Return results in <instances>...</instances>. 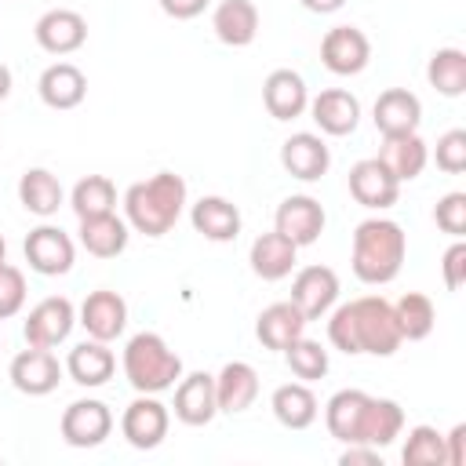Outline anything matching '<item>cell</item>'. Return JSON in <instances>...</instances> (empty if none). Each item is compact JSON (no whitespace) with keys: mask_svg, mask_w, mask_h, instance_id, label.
<instances>
[{"mask_svg":"<svg viewBox=\"0 0 466 466\" xmlns=\"http://www.w3.org/2000/svg\"><path fill=\"white\" fill-rule=\"evenodd\" d=\"M127 218H120L116 211L109 215H95V218H80V248L95 258H116L127 248Z\"/></svg>","mask_w":466,"mask_h":466,"instance_id":"30","label":"cell"},{"mask_svg":"<svg viewBox=\"0 0 466 466\" xmlns=\"http://www.w3.org/2000/svg\"><path fill=\"white\" fill-rule=\"evenodd\" d=\"M426 80L437 95L444 98H459L466 91V51L459 47H441L430 55L426 62Z\"/></svg>","mask_w":466,"mask_h":466,"instance_id":"34","label":"cell"},{"mask_svg":"<svg viewBox=\"0 0 466 466\" xmlns=\"http://www.w3.org/2000/svg\"><path fill=\"white\" fill-rule=\"evenodd\" d=\"M258 397V371L248 364V360H229L222 364V371L215 375V400H218V411L226 415H240L255 404Z\"/></svg>","mask_w":466,"mask_h":466,"instance_id":"23","label":"cell"},{"mask_svg":"<svg viewBox=\"0 0 466 466\" xmlns=\"http://www.w3.org/2000/svg\"><path fill=\"white\" fill-rule=\"evenodd\" d=\"M306 317L299 313V306L288 299V302H273V306H266L262 313H258V320H255V339L266 346V350H277V353H284L299 335H306Z\"/></svg>","mask_w":466,"mask_h":466,"instance_id":"26","label":"cell"},{"mask_svg":"<svg viewBox=\"0 0 466 466\" xmlns=\"http://www.w3.org/2000/svg\"><path fill=\"white\" fill-rule=\"evenodd\" d=\"M408 255V237L393 218H364L353 229V255L350 266L357 273V280L364 284H390Z\"/></svg>","mask_w":466,"mask_h":466,"instance_id":"3","label":"cell"},{"mask_svg":"<svg viewBox=\"0 0 466 466\" xmlns=\"http://www.w3.org/2000/svg\"><path fill=\"white\" fill-rule=\"evenodd\" d=\"M22 251H25L29 269L40 273V277H62V273L73 269V258H76V248H73L69 233H62L58 226H47V222L29 229Z\"/></svg>","mask_w":466,"mask_h":466,"instance_id":"10","label":"cell"},{"mask_svg":"<svg viewBox=\"0 0 466 466\" xmlns=\"http://www.w3.org/2000/svg\"><path fill=\"white\" fill-rule=\"evenodd\" d=\"M320 62L335 76H357L371 62V44L357 25H335L320 40Z\"/></svg>","mask_w":466,"mask_h":466,"instance_id":"9","label":"cell"},{"mask_svg":"<svg viewBox=\"0 0 466 466\" xmlns=\"http://www.w3.org/2000/svg\"><path fill=\"white\" fill-rule=\"evenodd\" d=\"M284 360H288L291 375L302 379V382H317V379L328 375V350H324L320 342L306 339V335H299V339L284 350Z\"/></svg>","mask_w":466,"mask_h":466,"instance_id":"37","label":"cell"},{"mask_svg":"<svg viewBox=\"0 0 466 466\" xmlns=\"http://www.w3.org/2000/svg\"><path fill=\"white\" fill-rule=\"evenodd\" d=\"M371 120H375L379 135H408V131H419L422 102L408 87H386L375 98V106H371Z\"/></svg>","mask_w":466,"mask_h":466,"instance_id":"20","label":"cell"},{"mask_svg":"<svg viewBox=\"0 0 466 466\" xmlns=\"http://www.w3.org/2000/svg\"><path fill=\"white\" fill-rule=\"evenodd\" d=\"M7 95H11V69L0 62V102H4Z\"/></svg>","mask_w":466,"mask_h":466,"instance_id":"47","label":"cell"},{"mask_svg":"<svg viewBox=\"0 0 466 466\" xmlns=\"http://www.w3.org/2000/svg\"><path fill=\"white\" fill-rule=\"evenodd\" d=\"M269 408H273L277 422L288 426V430H306V426H313V422H317V411H320V404H317L309 382H284V386H277L273 397H269Z\"/></svg>","mask_w":466,"mask_h":466,"instance_id":"31","label":"cell"},{"mask_svg":"<svg viewBox=\"0 0 466 466\" xmlns=\"http://www.w3.org/2000/svg\"><path fill=\"white\" fill-rule=\"evenodd\" d=\"M328 342L350 357L371 353V357H393L400 350V331L393 317V302L382 295H360L342 306H331L328 313Z\"/></svg>","mask_w":466,"mask_h":466,"instance_id":"1","label":"cell"},{"mask_svg":"<svg viewBox=\"0 0 466 466\" xmlns=\"http://www.w3.org/2000/svg\"><path fill=\"white\" fill-rule=\"evenodd\" d=\"M437 167L448 171V175H459L466 171V131L462 127H451L437 138Z\"/></svg>","mask_w":466,"mask_h":466,"instance_id":"40","label":"cell"},{"mask_svg":"<svg viewBox=\"0 0 466 466\" xmlns=\"http://www.w3.org/2000/svg\"><path fill=\"white\" fill-rule=\"evenodd\" d=\"M306 11H313V15H335L346 0H299Z\"/></svg>","mask_w":466,"mask_h":466,"instance_id":"46","label":"cell"},{"mask_svg":"<svg viewBox=\"0 0 466 466\" xmlns=\"http://www.w3.org/2000/svg\"><path fill=\"white\" fill-rule=\"evenodd\" d=\"M7 262V244H4V237H0V266Z\"/></svg>","mask_w":466,"mask_h":466,"instance_id":"48","label":"cell"},{"mask_svg":"<svg viewBox=\"0 0 466 466\" xmlns=\"http://www.w3.org/2000/svg\"><path fill=\"white\" fill-rule=\"evenodd\" d=\"M433 222L448 233V237H462L466 233V193H444L433 208Z\"/></svg>","mask_w":466,"mask_h":466,"instance_id":"41","label":"cell"},{"mask_svg":"<svg viewBox=\"0 0 466 466\" xmlns=\"http://www.w3.org/2000/svg\"><path fill=\"white\" fill-rule=\"evenodd\" d=\"M113 371H116V357H113L109 342H98V339L76 342V346L69 350V357H66V375H69L76 386H87V390L106 386V382L113 379Z\"/></svg>","mask_w":466,"mask_h":466,"instance_id":"21","label":"cell"},{"mask_svg":"<svg viewBox=\"0 0 466 466\" xmlns=\"http://www.w3.org/2000/svg\"><path fill=\"white\" fill-rule=\"evenodd\" d=\"M18 200H22V208L29 215L51 218V215H58V208L66 200V189H62L58 175H51L47 167H29L18 178Z\"/></svg>","mask_w":466,"mask_h":466,"instance_id":"32","label":"cell"},{"mask_svg":"<svg viewBox=\"0 0 466 466\" xmlns=\"http://www.w3.org/2000/svg\"><path fill=\"white\" fill-rule=\"evenodd\" d=\"M189 222L204 240H215V244H229L240 237V211L226 197H200L189 208Z\"/></svg>","mask_w":466,"mask_h":466,"instance_id":"25","label":"cell"},{"mask_svg":"<svg viewBox=\"0 0 466 466\" xmlns=\"http://www.w3.org/2000/svg\"><path fill=\"white\" fill-rule=\"evenodd\" d=\"M208 4H211V0H160V11H164L167 18L186 22V18L204 15V7H208Z\"/></svg>","mask_w":466,"mask_h":466,"instance_id":"44","label":"cell"},{"mask_svg":"<svg viewBox=\"0 0 466 466\" xmlns=\"http://www.w3.org/2000/svg\"><path fill=\"white\" fill-rule=\"evenodd\" d=\"M167 426H171V411H167V404L157 400V393H138L120 415V433L138 451L164 444Z\"/></svg>","mask_w":466,"mask_h":466,"instance_id":"6","label":"cell"},{"mask_svg":"<svg viewBox=\"0 0 466 466\" xmlns=\"http://www.w3.org/2000/svg\"><path fill=\"white\" fill-rule=\"evenodd\" d=\"M324 222H328V215H324L320 200L309 197V193H291V197H284V200L277 204V215H273V229L284 233L295 248L313 244V240L324 233Z\"/></svg>","mask_w":466,"mask_h":466,"instance_id":"11","label":"cell"},{"mask_svg":"<svg viewBox=\"0 0 466 466\" xmlns=\"http://www.w3.org/2000/svg\"><path fill=\"white\" fill-rule=\"evenodd\" d=\"M186 208V178L175 171H157L146 182L127 186L124 193V218L135 233L164 237L178 222Z\"/></svg>","mask_w":466,"mask_h":466,"instance_id":"2","label":"cell"},{"mask_svg":"<svg viewBox=\"0 0 466 466\" xmlns=\"http://www.w3.org/2000/svg\"><path fill=\"white\" fill-rule=\"evenodd\" d=\"M430 160V146L419 138V131H408V135H382V146H379V164L397 178V182H411L422 175Z\"/></svg>","mask_w":466,"mask_h":466,"instance_id":"22","label":"cell"},{"mask_svg":"<svg viewBox=\"0 0 466 466\" xmlns=\"http://www.w3.org/2000/svg\"><path fill=\"white\" fill-rule=\"evenodd\" d=\"M248 262H251V273L262 277V280H284L295 262H299V248L284 237V233H262L251 240V251H248Z\"/></svg>","mask_w":466,"mask_h":466,"instance_id":"28","label":"cell"},{"mask_svg":"<svg viewBox=\"0 0 466 466\" xmlns=\"http://www.w3.org/2000/svg\"><path fill=\"white\" fill-rule=\"evenodd\" d=\"M73 324H76V306L66 295H47L29 309V317L22 324V335H25V346L55 350L58 342L69 339Z\"/></svg>","mask_w":466,"mask_h":466,"instance_id":"5","label":"cell"},{"mask_svg":"<svg viewBox=\"0 0 466 466\" xmlns=\"http://www.w3.org/2000/svg\"><path fill=\"white\" fill-rule=\"evenodd\" d=\"M175 419L186 426H208L218 415V400H215V375L208 371H189L182 375L175 386Z\"/></svg>","mask_w":466,"mask_h":466,"instance_id":"16","label":"cell"},{"mask_svg":"<svg viewBox=\"0 0 466 466\" xmlns=\"http://www.w3.org/2000/svg\"><path fill=\"white\" fill-rule=\"evenodd\" d=\"M58 430H62V441L69 448H98L113 433V411H109L106 400L84 397V400H73L62 411Z\"/></svg>","mask_w":466,"mask_h":466,"instance_id":"7","label":"cell"},{"mask_svg":"<svg viewBox=\"0 0 466 466\" xmlns=\"http://www.w3.org/2000/svg\"><path fill=\"white\" fill-rule=\"evenodd\" d=\"M309 116L320 127V135L342 138V135H353L357 131V124H360V102H357V95H350L342 87H328L317 98H309Z\"/></svg>","mask_w":466,"mask_h":466,"instance_id":"19","label":"cell"},{"mask_svg":"<svg viewBox=\"0 0 466 466\" xmlns=\"http://www.w3.org/2000/svg\"><path fill=\"white\" fill-rule=\"evenodd\" d=\"M25 306V273L11 262L0 266V320L15 317Z\"/></svg>","mask_w":466,"mask_h":466,"instance_id":"39","label":"cell"},{"mask_svg":"<svg viewBox=\"0 0 466 466\" xmlns=\"http://www.w3.org/2000/svg\"><path fill=\"white\" fill-rule=\"evenodd\" d=\"M350 197L368 211H386L397 204L400 182L379 164V157H368L350 167Z\"/></svg>","mask_w":466,"mask_h":466,"instance_id":"14","label":"cell"},{"mask_svg":"<svg viewBox=\"0 0 466 466\" xmlns=\"http://www.w3.org/2000/svg\"><path fill=\"white\" fill-rule=\"evenodd\" d=\"M76 324L87 331V339H98V342H113L124 335L127 328V302L120 291H109V288H98L91 291L80 309H76Z\"/></svg>","mask_w":466,"mask_h":466,"instance_id":"13","label":"cell"},{"mask_svg":"<svg viewBox=\"0 0 466 466\" xmlns=\"http://www.w3.org/2000/svg\"><path fill=\"white\" fill-rule=\"evenodd\" d=\"M211 29L226 47H248L258 36V7L251 0H222L211 11Z\"/></svg>","mask_w":466,"mask_h":466,"instance_id":"29","label":"cell"},{"mask_svg":"<svg viewBox=\"0 0 466 466\" xmlns=\"http://www.w3.org/2000/svg\"><path fill=\"white\" fill-rule=\"evenodd\" d=\"M124 379L135 393H164L182 379V357L157 331H138L124 346Z\"/></svg>","mask_w":466,"mask_h":466,"instance_id":"4","label":"cell"},{"mask_svg":"<svg viewBox=\"0 0 466 466\" xmlns=\"http://www.w3.org/2000/svg\"><path fill=\"white\" fill-rule=\"evenodd\" d=\"M280 164H284V171H288L291 178H299V182H317V178H324L328 167H331V149H328V142H324L320 135H313V131H295V135L284 138V146H280Z\"/></svg>","mask_w":466,"mask_h":466,"instance_id":"15","label":"cell"},{"mask_svg":"<svg viewBox=\"0 0 466 466\" xmlns=\"http://www.w3.org/2000/svg\"><path fill=\"white\" fill-rule=\"evenodd\" d=\"M36 91H40V102L51 109H76L87 95V76L73 62H55L40 73Z\"/></svg>","mask_w":466,"mask_h":466,"instance_id":"24","label":"cell"},{"mask_svg":"<svg viewBox=\"0 0 466 466\" xmlns=\"http://www.w3.org/2000/svg\"><path fill=\"white\" fill-rule=\"evenodd\" d=\"M462 437L466 426H451V433H444V466H462Z\"/></svg>","mask_w":466,"mask_h":466,"instance_id":"45","label":"cell"},{"mask_svg":"<svg viewBox=\"0 0 466 466\" xmlns=\"http://www.w3.org/2000/svg\"><path fill=\"white\" fill-rule=\"evenodd\" d=\"M291 302L306 320H320L339 302V273L331 266H302L291 280Z\"/></svg>","mask_w":466,"mask_h":466,"instance_id":"12","label":"cell"},{"mask_svg":"<svg viewBox=\"0 0 466 466\" xmlns=\"http://www.w3.org/2000/svg\"><path fill=\"white\" fill-rule=\"evenodd\" d=\"M404 430V408L390 397H368L364 404V415H360V430H357V444H368V448H386L400 437Z\"/></svg>","mask_w":466,"mask_h":466,"instance_id":"27","label":"cell"},{"mask_svg":"<svg viewBox=\"0 0 466 466\" xmlns=\"http://www.w3.org/2000/svg\"><path fill=\"white\" fill-rule=\"evenodd\" d=\"M393 317H397V331L404 342H419L433 331L437 324V309L430 302V295L422 291H404L397 302H393Z\"/></svg>","mask_w":466,"mask_h":466,"instance_id":"35","label":"cell"},{"mask_svg":"<svg viewBox=\"0 0 466 466\" xmlns=\"http://www.w3.org/2000/svg\"><path fill=\"white\" fill-rule=\"evenodd\" d=\"M339 462L342 466H382V455H379V448H368V444H346Z\"/></svg>","mask_w":466,"mask_h":466,"instance_id":"43","label":"cell"},{"mask_svg":"<svg viewBox=\"0 0 466 466\" xmlns=\"http://www.w3.org/2000/svg\"><path fill=\"white\" fill-rule=\"evenodd\" d=\"M371 393L364 390H339L328 404H324V426L335 441L342 444H357V430H360V415Z\"/></svg>","mask_w":466,"mask_h":466,"instance_id":"33","label":"cell"},{"mask_svg":"<svg viewBox=\"0 0 466 466\" xmlns=\"http://www.w3.org/2000/svg\"><path fill=\"white\" fill-rule=\"evenodd\" d=\"M441 269H444V288L448 291H459L466 284V244H462V237H455V244L444 251Z\"/></svg>","mask_w":466,"mask_h":466,"instance_id":"42","label":"cell"},{"mask_svg":"<svg viewBox=\"0 0 466 466\" xmlns=\"http://www.w3.org/2000/svg\"><path fill=\"white\" fill-rule=\"evenodd\" d=\"M33 36H36V44H40L47 55H73V51H80L84 40H87V22H84L80 11L55 7V11H47V15L36 18Z\"/></svg>","mask_w":466,"mask_h":466,"instance_id":"17","label":"cell"},{"mask_svg":"<svg viewBox=\"0 0 466 466\" xmlns=\"http://www.w3.org/2000/svg\"><path fill=\"white\" fill-rule=\"evenodd\" d=\"M262 106L273 120H295L309 109V87L295 69H273L262 84Z\"/></svg>","mask_w":466,"mask_h":466,"instance_id":"18","label":"cell"},{"mask_svg":"<svg viewBox=\"0 0 466 466\" xmlns=\"http://www.w3.org/2000/svg\"><path fill=\"white\" fill-rule=\"evenodd\" d=\"M400 459L404 466H444V433L437 426H411Z\"/></svg>","mask_w":466,"mask_h":466,"instance_id":"38","label":"cell"},{"mask_svg":"<svg viewBox=\"0 0 466 466\" xmlns=\"http://www.w3.org/2000/svg\"><path fill=\"white\" fill-rule=\"evenodd\" d=\"M69 208L76 211V218L109 215L116 211V186L106 175H84L69 193Z\"/></svg>","mask_w":466,"mask_h":466,"instance_id":"36","label":"cell"},{"mask_svg":"<svg viewBox=\"0 0 466 466\" xmlns=\"http://www.w3.org/2000/svg\"><path fill=\"white\" fill-rule=\"evenodd\" d=\"M62 371H66V368L58 364V357H55L51 350L25 346L22 353H15V360H11V368H7V379H11V386H15L18 393H25V397H47V393L58 390Z\"/></svg>","mask_w":466,"mask_h":466,"instance_id":"8","label":"cell"}]
</instances>
